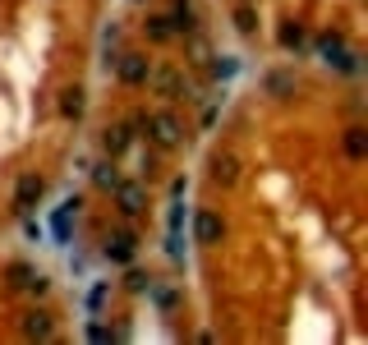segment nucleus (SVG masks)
I'll return each mask as SVG.
<instances>
[{
  "label": "nucleus",
  "instance_id": "1",
  "mask_svg": "<svg viewBox=\"0 0 368 345\" xmlns=\"http://www.w3.org/2000/svg\"><path fill=\"white\" fill-rule=\"evenodd\" d=\"M143 124H148V138H152L157 148H180L184 124L175 120L170 111H152V115H143Z\"/></svg>",
  "mask_w": 368,
  "mask_h": 345
},
{
  "label": "nucleus",
  "instance_id": "2",
  "mask_svg": "<svg viewBox=\"0 0 368 345\" xmlns=\"http://www.w3.org/2000/svg\"><path fill=\"white\" fill-rule=\"evenodd\" d=\"M194 235H198V244H221V235H226V221H221V212L203 208L198 216H194Z\"/></svg>",
  "mask_w": 368,
  "mask_h": 345
},
{
  "label": "nucleus",
  "instance_id": "3",
  "mask_svg": "<svg viewBox=\"0 0 368 345\" xmlns=\"http://www.w3.org/2000/svg\"><path fill=\"white\" fill-rule=\"evenodd\" d=\"M115 69H120V78L129 83V88H143V83H148V74H152L148 56H134V51H129V56H120V60H115Z\"/></svg>",
  "mask_w": 368,
  "mask_h": 345
},
{
  "label": "nucleus",
  "instance_id": "4",
  "mask_svg": "<svg viewBox=\"0 0 368 345\" xmlns=\"http://www.w3.org/2000/svg\"><path fill=\"white\" fill-rule=\"evenodd\" d=\"M115 203H120L124 216H138L143 212V203H148V194H143V184H115Z\"/></svg>",
  "mask_w": 368,
  "mask_h": 345
},
{
  "label": "nucleus",
  "instance_id": "5",
  "mask_svg": "<svg viewBox=\"0 0 368 345\" xmlns=\"http://www.w3.org/2000/svg\"><path fill=\"white\" fill-rule=\"evenodd\" d=\"M134 254H138L134 235H111V240H106V263H120V267H129V263H134Z\"/></svg>",
  "mask_w": 368,
  "mask_h": 345
},
{
  "label": "nucleus",
  "instance_id": "6",
  "mask_svg": "<svg viewBox=\"0 0 368 345\" xmlns=\"http://www.w3.org/2000/svg\"><path fill=\"white\" fill-rule=\"evenodd\" d=\"M23 336H28V341H51L56 327H51V318H46V313H28V318H23Z\"/></svg>",
  "mask_w": 368,
  "mask_h": 345
},
{
  "label": "nucleus",
  "instance_id": "7",
  "mask_svg": "<svg viewBox=\"0 0 368 345\" xmlns=\"http://www.w3.org/2000/svg\"><path fill=\"white\" fill-rule=\"evenodd\" d=\"M134 124H143V115H134L129 124H115V129H106V152H111V157H120V152L129 148V129H134Z\"/></svg>",
  "mask_w": 368,
  "mask_h": 345
},
{
  "label": "nucleus",
  "instance_id": "8",
  "mask_svg": "<svg viewBox=\"0 0 368 345\" xmlns=\"http://www.w3.org/2000/svg\"><path fill=\"white\" fill-rule=\"evenodd\" d=\"M212 175H216V184H235L240 180V157H235V152H221L216 166H212Z\"/></svg>",
  "mask_w": 368,
  "mask_h": 345
},
{
  "label": "nucleus",
  "instance_id": "9",
  "mask_svg": "<svg viewBox=\"0 0 368 345\" xmlns=\"http://www.w3.org/2000/svg\"><path fill=\"white\" fill-rule=\"evenodd\" d=\"M78 198H65V208H56V216H51V230H56V244L69 240V216H74Z\"/></svg>",
  "mask_w": 368,
  "mask_h": 345
},
{
  "label": "nucleus",
  "instance_id": "10",
  "mask_svg": "<svg viewBox=\"0 0 368 345\" xmlns=\"http://www.w3.org/2000/svg\"><path fill=\"white\" fill-rule=\"evenodd\" d=\"M148 83H152L161 97H180V74H175V69H157V74H148Z\"/></svg>",
  "mask_w": 368,
  "mask_h": 345
},
{
  "label": "nucleus",
  "instance_id": "11",
  "mask_svg": "<svg viewBox=\"0 0 368 345\" xmlns=\"http://www.w3.org/2000/svg\"><path fill=\"white\" fill-rule=\"evenodd\" d=\"M37 198H42V180H37V175H23V180H19V198H14V203L28 212Z\"/></svg>",
  "mask_w": 368,
  "mask_h": 345
},
{
  "label": "nucleus",
  "instance_id": "12",
  "mask_svg": "<svg viewBox=\"0 0 368 345\" xmlns=\"http://www.w3.org/2000/svg\"><path fill=\"white\" fill-rule=\"evenodd\" d=\"M92 180H97V189H111V194H115V184H120V170H115V157H111V162H97V170H92Z\"/></svg>",
  "mask_w": 368,
  "mask_h": 345
},
{
  "label": "nucleus",
  "instance_id": "13",
  "mask_svg": "<svg viewBox=\"0 0 368 345\" xmlns=\"http://www.w3.org/2000/svg\"><path fill=\"white\" fill-rule=\"evenodd\" d=\"M345 152H350L354 162H359V157H368V134L359 129V124H354V129H345Z\"/></svg>",
  "mask_w": 368,
  "mask_h": 345
},
{
  "label": "nucleus",
  "instance_id": "14",
  "mask_svg": "<svg viewBox=\"0 0 368 345\" xmlns=\"http://www.w3.org/2000/svg\"><path fill=\"white\" fill-rule=\"evenodd\" d=\"M148 37H152V42H170V37H175L170 19H148Z\"/></svg>",
  "mask_w": 368,
  "mask_h": 345
},
{
  "label": "nucleus",
  "instance_id": "15",
  "mask_svg": "<svg viewBox=\"0 0 368 345\" xmlns=\"http://www.w3.org/2000/svg\"><path fill=\"white\" fill-rule=\"evenodd\" d=\"M327 65H332V69H341V74H354V69H359V56H354V51H336Z\"/></svg>",
  "mask_w": 368,
  "mask_h": 345
},
{
  "label": "nucleus",
  "instance_id": "16",
  "mask_svg": "<svg viewBox=\"0 0 368 345\" xmlns=\"http://www.w3.org/2000/svg\"><path fill=\"white\" fill-rule=\"evenodd\" d=\"M60 111H65V115H78V111H83V92H78V88H65L60 92Z\"/></svg>",
  "mask_w": 368,
  "mask_h": 345
},
{
  "label": "nucleus",
  "instance_id": "17",
  "mask_svg": "<svg viewBox=\"0 0 368 345\" xmlns=\"http://www.w3.org/2000/svg\"><path fill=\"white\" fill-rule=\"evenodd\" d=\"M32 276H37V271H32L28 263H14V267H10V285H23V290H28Z\"/></svg>",
  "mask_w": 368,
  "mask_h": 345
},
{
  "label": "nucleus",
  "instance_id": "18",
  "mask_svg": "<svg viewBox=\"0 0 368 345\" xmlns=\"http://www.w3.org/2000/svg\"><path fill=\"white\" fill-rule=\"evenodd\" d=\"M235 23H240L244 32H253V23H258V14H253V5H240V10H235Z\"/></svg>",
  "mask_w": 368,
  "mask_h": 345
},
{
  "label": "nucleus",
  "instance_id": "19",
  "mask_svg": "<svg viewBox=\"0 0 368 345\" xmlns=\"http://www.w3.org/2000/svg\"><path fill=\"white\" fill-rule=\"evenodd\" d=\"M170 28H175V32H189V28H194V14H189V10L180 5V10L170 14Z\"/></svg>",
  "mask_w": 368,
  "mask_h": 345
},
{
  "label": "nucleus",
  "instance_id": "20",
  "mask_svg": "<svg viewBox=\"0 0 368 345\" xmlns=\"http://www.w3.org/2000/svg\"><path fill=\"white\" fill-rule=\"evenodd\" d=\"M88 341H102V345H106V341H115V331L102 327V322H92V327H88Z\"/></svg>",
  "mask_w": 368,
  "mask_h": 345
},
{
  "label": "nucleus",
  "instance_id": "21",
  "mask_svg": "<svg viewBox=\"0 0 368 345\" xmlns=\"http://www.w3.org/2000/svg\"><path fill=\"white\" fill-rule=\"evenodd\" d=\"M212 74H216V78H230V74H235V60H230V56H221V60L212 65Z\"/></svg>",
  "mask_w": 368,
  "mask_h": 345
},
{
  "label": "nucleus",
  "instance_id": "22",
  "mask_svg": "<svg viewBox=\"0 0 368 345\" xmlns=\"http://www.w3.org/2000/svg\"><path fill=\"white\" fill-rule=\"evenodd\" d=\"M124 285H129V290H148V285H152V281H148L143 271H129V276H124Z\"/></svg>",
  "mask_w": 368,
  "mask_h": 345
},
{
  "label": "nucleus",
  "instance_id": "23",
  "mask_svg": "<svg viewBox=\"0 0 368 345\" xmlns=\"http://www.w3.org/2000/svg\"><path fill=\"white\" fill-rule=\"evenodd\" d=\"M102 300H106V285H97V290H92V295H88V309H92V313L102 309Z\"/></svg>",
  "mask_w": 368,
  "mask_h": 345
},
{
  "label": "nucleus",
  "instance_id": "24",
  "mask_svg": "<svg viewBox=\"0 0 368 345\" xmlns=\"http://www.w3.org/2000/svg\"><path fill=\"white\" fill-rule=\"evenodd\" d=\"M281 42H286V46H299L304 37H299V28H286V32H281Z\"/></svg>",
  "mask_w": 368,
  "mask_h": 345
},
{
  "label": "nucleus",
  "instance_id": "25",
  "mask_svg": "<svg viewBox=\"0 0 368 345\" xmlns=\"http://www.w3.org/2000/svg\"><path fill=\"white\" fill-rule=\"evenodd\" d=\"M272 92H290V78H281V74H272V83H267Z\"/></svg>",
  "mask_w": 368,
  "mask_h": 345
},
{
  "label": "nucleus",
  "instance_id": "26",
  "mask_svg": "<svg viewBox=\"0 0 368 345\" xmlns=\"http://www.w3.org/2000/svg\"><path fill=\"white\" fill-rule=\"evenodd\" d=\"M180 5H184V0H180Z\"/></svg>",
  "mask_w": 368,
  "mask_h": 345
}]
</instances>
